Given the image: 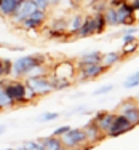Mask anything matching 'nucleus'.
I'll return each mask as SVG.
<instances>
[{"instance_id":"1","label":"nucleus","mask_w":139,"mask_h":150,"mask_svg":"<svg viewBox=\"0 0 139 150\" xmlns=\"http://www.w3.org/2000/svg\"><path fill=\"white\" fill-rule=\"evenodd\" d=\"M48 62V58L42 53H35V54H26L21 56L13 61L11 66V77H16V80L19 78H26L27 72L35 66H46Z\"/></svg>"},{"instance_id":"2","label":"nucleus","mask_w":139,"mask_h":150,"mask_svg":"<svg viewBox=\"0 0 139 150\" xmlns=\"http://www.w3.org/2000/svg\"><path fill=\"white\" fill-rule=\"evenodd\" d=\"M61 141L67 150H87V136L83 128H70L64 136H61Z\"/></svg>"},{"instance_id":"3","label":"nucleus","mask_w":139,"mask_h":150,"mask_svg":"<svg viewBox=\"0 0 139 150\" xmlns=\"http://www.w3.org/2000/svg\"><path fill=\"white\" fill-rule=\"evenodd\" d=\"M75 66H77L75 78H78V81L94 80V78L101 77L102 74H106L109 70L101 62H98V64H75Z\"/></svg>"},{"instance_id":"4","label":"nucleus","mask_w":139,"mask_h":150,"mask_svg":"<svg viewBox=\"0 0 139 150\" xmlns=\"http://www.w3.org/2000/svg\"><path fill=\"white\" fill-rule=\"evenodd\" d=\"M115 113L123 115L133 126H138L139 125V105H138V102L134 98H128V99H125V101H122L118 104V107H117Z\"/></svg>"},{"instance_id":"5","label":"nucleus","mask_w":139,"mask_h":150,"mask_svg":"<svg viewBox=\"0 0 139 150\" xmlns=\"http://www.w3.org/2000/svg\"><path fill=\"white\" fill-rule=\"evenodd\" d=\"M50 74L55 75L59 80H75L77 75V66L72 62V61H61V62L55 64L53 69H50Z\"/></svg>"},{"instance_id":"6","label":"nucleus","mask_w":139,"mask_h":150,"mask_svg":"<svg viewBox=\"0 0 139 150\" xmlns=\"http://www.w3.org/2000/svg\"><path fill=\"white\" fill-rule=\"evenodd\" d=\"M2 88L5 90V93L10 96V99H11L15 104H26V101H24L26 85H24V81H21V80H8V78H6L5 85H3Z\"/></svg>"},{"instance_id":"7","label":"nucleus","mask_w":139,"mask_h":150,"mask_svg":"<svg viewBox=\"0 0 139 150\" xmlns=\"http://www.w3.org/2000/svg\"><path fill=\"white\" fill-rule=\"evenodd\" d=\"M46 18H48V11L35 10L32 15H29L26 19H23L18 26H19L21 29H24V30H38L46 23Z\"/></svg>"},{"instance_id":"8","label":"nucleus","mask_w":139,"mask_h":150,"mask_svg":"<svg viewBox=\"0 0 139 150\" xmlns=\"http://www.w3.org/2000/svg\"><path fill=\"white\" fill-rule=\"evenodd\" d=\"M24 83H26L27 86H30L32 91H34L38 98L46 96V94H50V93L53 91V88H51V85H50V80H48V77H46V75H42V77L24 78Z\"/></svg>"},{"instance_id":"9","label":"nucleus","mask_w":139,"mask_h":150,"mask_svg":"<svg viewBox=\"0 0 139 150\" xmlns=\"http://www.w3.org/2000/svg\"><path fill=\"white\" fill-rule=\"evenodd\" d=\"M133 128H136V126H133L123 115L115 113V118H113L112 125H110L109 131L106 133V137H118V136H122V134L130 133Z\"/></svg>"},{"instance_id":"10","label":"nucleus","mask_w":139,"mask_h":150,"mask_svg":"<svg viewBox=\"0 0 139 150\" xmlns=\"http://www.w3.org/2000/svg\"><path fill=\"white\" fill-rule=\"evenodd\" d=\"M35 10H37V6L34 5V2H32V0H23V2L18 3L15 13L10 16V19H11L13 24H16V26H18L21 21L26 19V18L29 16V15H32Z\"/></svg>"},{"instance_id":"11","label":"nucleus","mask_w":139,"mask_h":150,"mask_svg":"<svg viewBox=\"0 0 139 150\" xmlns=\"http://www.w3.org/2000/svg\"><path fill=\"white\" fill-rule=\"evenodd\" d=\"M117 18H118V26H134L136 21L133 16V6L128 0H125L120 6H117Z\"/></svg>"},{"instance_id":"12","label":"nucleus","mask_w":139,"mask_h":150,"mask_svg":"<svg viewBox=\"0 0 139 150\" xmlns=\"http://www.w3.org/2000/svg\"><path fill=\"white\" fill-rule=\"evenodd\" d=\"M113 118H115V112H107V110H101V112H96L94 117L91 118L93 123H96V126L102 131V133H107L110 125H112Z\"/></svg>"},{"instance_id":"13","label":"nucleus","mask_w":139,"mask_h":150,"mask_svg":"<svg viewBox=\"0 0 139 150\" xmlns=\"http://www.w3.org/2000/svg\"><path fill=\"white\" fill-rule=\"evenodd\" d=\"M83 131H85V136H87V141H88V144H90V145L98 144L99 141H102V139L106 137V134L102 133V131L96 126V123H93L91 120L83 126Z\"/></svg>"},{"instance_id":"14","label":"nucleus","mask_w":139,"mask_h":150,"mask_svg":"<svg viewBox=\"0 0 139 150\" xmlns=\"http://www.w3.org/2000/svg\"><path fill=\"white\" fill-rule=\"evenodd\" d=\"M83 18L85 15H82V13H74L70 18H67V35L69 37H75L78 29H80L82 23H83Z\"/></svg>"},{"instance_id":"15","label":"nucleus","mask_w":139,"mask_h":150,"mask_svg":"<svg viewBox=\"0 0 139 150\" xmlns=\"http://www.w3.org/2000/svg\"><path fill=\"white\" fill-rule=\"evenodd\" d=\"M91 35H94L93 16L91 15H87V16L83 18V23H82V26H80V29H78L75 37H78V38H88V37H91Z\"/></svg>"},{"instance_id":"16","label":"nucleus","mask_w":139,"mask_h":150,"mask_svg":"<svg viewBox=\"0 0 139 150\" xmlns=\"http://www.w3.org/2000/svg\"><path fill=\"white\" fill-rule=\"evenodd\" d=\"M40 142L45 150H67L64 147L61 137H56V136H46V137L40 139Z\"/></svg>"},{"instance_id":"17","label":"nucleus","mask_w":139,"mask_h":150,"mask_svg":"<svg viewBox=\"0 0 139 150\" xmlns=\"http://www.w3.org/2000/svg\"><path fill=\"white\" fill-rule=\"evenodd\" d=\"M122 59H123V58H122V54H120L118 51H110V53L102 54L101 64H102L104 67H107V69H110V67H113L115 64H118Z\"/></svg>"},{"instance_id":"18","label":"nucleus","mask_w":139,"mask_h":150,"mask_svg":"<svg viewBox=\"0 0 139 150\" xmlns=\"http://www.w3.org/2000/svg\"><path fill=\"white\" fill-rule=\"evenodd\" d=\"M101 58H102L101 51L83 53V54L77 59V64H98V62H101Z\"/></svg>"},{"instance_id":"19","label":"nucleus","mask_w":139,"mask_h":150,"mask_svg":"<svg viewBox=\"0 0 139 150\" xmlns=\"http://www.w3.org/2000/svg\"><path fill=\"white\" fill-rule=\"evenodd\" d=\"M91 16H93V24H94V35L104 34L106 27H107L106 19H104V15H102V13H93Z\"/></svg>"},{"instance_id":"20","label":"nucleus","mask_w":139,"mask_h":150,"mask_svg":"<svg viewBox=\"0 0 139 150\" xmlns=\"http://www.w3.org/2000/svg\"><path fill=\"white\" fill-rule=\"evenodd\" d=\"M18 3L15 0H0V15L5 16V18H10L15 13Z\"/></svg>"},{"instance_id":"21","label":"nucleus","mask_w":139,"mask_h":150,"mask_svg":"<svg viewBox=\"0 0 139 150\" xmlns=\"http://www.w3.org/2000/svg\"><path fill=\"white\" fill-rule=\"evenodd\" d=\"M104 19H106V24L110 27H117L118 26V18H117V10L112 8V6L107 5V8L104 10Z\"/></svg>"},{"instance_id":"22","label":"nucleus","mask_w":139,"mask_h":150,"mask_svg":"<svg viewBox=\"0 0 139 150\" xmlns=\"http://www.w3.org/2000/svg\"><path fill=\"white\" fill-rule=\"evenodd\" d=\"M139 50V40L136 38V40H133V42H128V43H123V48H122V58H128V56H131V54H134Z\"/></svg>"},{"instance_id":"23","label":"nucleus","mask_w":139,"mask_h":150,"mask_svg":"<svg viewBox=\"0 0 139 150\" xmlns=\"http://www.w3.org/2000/svg\"><path fill=\"white\" fill-rule=\"evenodd\" d=\"M16 104L10 99V96L5 93L2 86H0V110H8V109H13Z\"/></svg>"},{"instance_id":"24","label":"nucleus","mask_w":139,"mask_h":150,"mask_svg":"<svg viewBox=\"0 0 139 150\" xmlns=\"http://www.w3.org/2000/svg\"><path fill=\"white\" fill-rule=\"evenodd\" d=\"M139 86V70L134 74H131L126 80L123 81V88L125 90H133V88H138Z\"/></svg>"},{"instance_id":"25","label":"nucleus","mask_w":139,"mask_h":150,"mask_svg":"<svg viewBox=\"0 0 139 150\" xmlns=\"http://www.w3.org/2000/svg\"><path fill=\"white\" fill-rule=\"evenodd\" d=\"M59 117H61V113H58V112H45V113H42V115H38L37 118H35V121H37V123H48V121L58 120Z\"/></svg>"},{"instance_id":"26","label":"nucleus","mask_w":139,"mask_h":150,"mask_svg":"<svg viewBox=\"0 0 139 150\" xmlns=\"http://www.w3.org/2000/svg\"><path fill=\"white\" fill-rule=\"evenodd\" d=\"M50 29H55V30H61V32H66L67 30V18H55L51 23V27Z\"/></svg>"},{"instance_id":"27","label":"nucleus","mask_w":139,"mask_h":150,"mask_svg":"<svg viewBox=\"0 0 139 150\" xmlns=\"http://www.w3.org/2000/svg\"><path fill=\"white\" fill-rule=\"evenodd\" d=\"M18 150H45L40 141H26Z\"/></svg>"},{"instance_id":"28","label":"nucleus","mask_w":139,"mask_h":150,"mask_svg":"<svg viewBox=\"0 0 139 150\" xmlns=\"http://www.w3.org/2000/svg\"><path fill=\"white\" fill-rule=\"evenodd\" d=\"M90 8L93 10V13H104V10L107 8V0H96V2H91Z\"/></svg>"},{"instance_id":"29","label":"nucleus","mask_w":139,"mask_h":150,"mask_svg":"<svg viewBox=\"0 0 139 150\" xmlns=\"http://www.w3.org/2000/svg\"><path fill=\"white\" fill-rule=\"evenodd\" d=\"M113 90V85H102V86H99L98 90L93 91V96H102V94H107V93H110Z\"/></svg>"},{"instance_id":"30","label":"nucleus","mask_w":139,"mask_h":150,"mask_svg":"<svg viewBox=\"0 0 139 150\" xmlns=\"http://www.w3.org/2000/svg\"><path fill=\"white\" fill-rule=\"evenodd\" d=\"M11 66H13V61L11 59H8V58L3 59V77H5V78L11 77Z\"/></svg>"},{"instance_id":"31","label":"nucleus","mask_w":139,"mask_h":150,"mask_svg":"<svg viewBox=\"0 0 139 150\" xmlns=\"http://www.w3.org/2000/svg\"><path fill=\"white\" fill-rule=\"evenodd\" d=\"M69 129H70V126H69V125H62V126L56 128V129L53 131V134H51V136H56V137H61V136H64V134H66Z\"/></svg>"},{"instance_id":"32","label":"nucleus","mask_w":139,"mask_h":150,"mask_svg":"<svg viewBox=\"0 0 139 150\" xmlns=\"http://www.w3.org/2000/svg\"><path fill=\"white\" fill-rule=\"evenodd\" d=\"M32 2H34L35 6H37V10H43V11H48V10H50L46 0H32Z\"/></svg>"},{"instance_id":"33","label":"nucleus","mask_w":139,"mask_h":150,"mask_svg":"<svg viewBox=\"0 0 139 150\" xmlns=\"http://www.w3.org/2000/svg\"><path fill=\"white\" fill-rule=\"evenodd\" d=\"M138 32V27L136 26H126V29H123L120 32V35H134Z\"/></svg>"},{"instance_id":"34","label":"nucleus","mask_w":139,"mask_h":150,"mask_svg":"<svg viewBox=\"0 0 139 150\" xmlns=\"http://www.w3.org/2000/svg\"><path fill=\"white\" fill-rule=\"evenodd\" d=\"M122 38H123V43H128V42L136 40V37H134V35H122Z\"/></svg>"},{"instance_id":"35","label":"nucleus","mask_w":139,"mask_h":150,"mask_svg":"<svg viewBox=\"0 0 139 150\" xmlns=\"http://www.w3.org/2000/svg\"><path fill=\"white\" fill-rule=\"evenodd\" d=\"M46 3H48L50 8H55V6L59 5V0H46Z\"/></svg>"},{"instance_id":"36","label":"nucleus","mask_w":139,"mask_h":150,"mask_svg":"<svg viewBox=\"0 0 139 150\" xmlns=\"http://www.w3.org/2000/svg\"><path fill=\"white\" fill-rule=\"evenodd\" d=\"M131 6H133V10H139V0H133V2H130Z\"/></svg>"},{"instance_id":"37","label":"nucleus","mask_w":139,"mask_h":150,"mask_svg":"<svg viewBox=\"0 0 139 150\" xmlns=\"http://www.w3.org/2000/svg\"><path fill=\"white\" fill-rule=\"evenodd\" d=\"M133 16H134V21L139 23V10H133Z\"/></svg>"},{"instance_id":"38","label":"nucleus","mask_w":139,"mask_h":150,"mask_svg":"<svg viewBox=\"0 0 139 150\" xmlns=\"http://www.w3.org/2000/svg\"><path fill=\"white\" fill-rule=\"evenodd\" d=\"M3 77V59L0 58V78Z\"/></svg>"},{"instance_id":"39","label":"nucleus","mask_w":139,"mask_h":150,"mask_svg":"<svg viewBox=\"0 0 139 150\" xmlns=\"http://www.w3.org/2000/svg\"><path fill=\"white\" fill-rule=\"evenodd\" d=\"M5 131H6V126H5V125H0V136L5 133Z\"/></svg>"},{"instance_id":"40","label":"nucleus","mask_w":139,"mask_h":150,"mask_svg":"<svg viewBox=\"0 0 139 150\" xmlns=\"http://www.w3.org/2000/svg\"><path fill=\"white\" fill-rule=\"evenodd\" d=\"M70 2H72V3H74V5H75V6H77V8H78V5H80V3H82V2H83V0H70Z\"/></svg>"},{"instance_id":"41","label":"nucleus","mask_w":139,"mask_h":150,"mask_svg":"<svg viewBox=\"0 0 139 150\" xmlns=\"http://www.w3.org/2000/svg\"><path fill=\"white\" fill-rule=\"evenodd\" d=\"M134 99H136V102H138V105H139V93L136 94V98H134Z\"/></svg>"},{"instance_id":"42","label":"nucleus","mask_w":139,"mask_h":150,"mask_svg":"<svg viewBox=\"0 0 139 150\" xmlns=\"http://www.w3.org/2000/svg\"><path fill=\"white\" fill-rule=\"evenodd\" d=\"M5 150H18V149H11V147H10V149H5Z\"/></svg>"},{"instance_id":"43","label":"nucleus","mask_w":139,"mask_h":150,"mask_svg":"<svg viewBox=\"0 0 139 150\" xmlns=\"http://www.w3.org/2000/svg\"><path fill=\"white\" fill-rule=\"evenodd\" d=\"M15 2H16V3H19V2H23V0H15Z\"/></svg>"}]
</instances>
